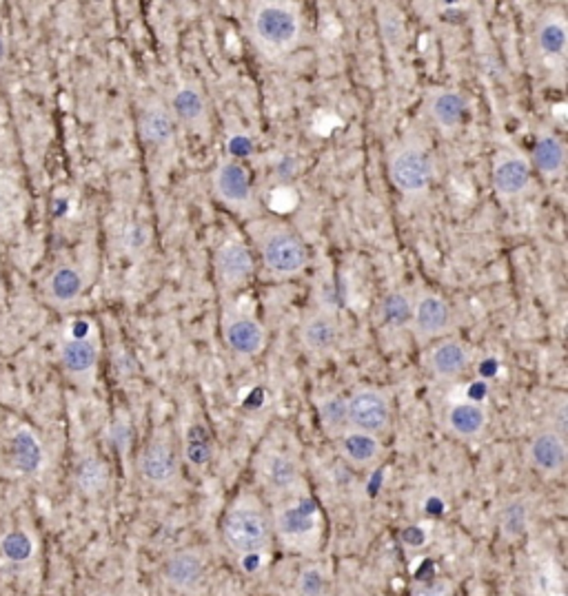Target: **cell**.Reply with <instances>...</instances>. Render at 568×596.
I'll return each instance as SVG.
<instances>
[{
  "instance_id": "17",
  "label": "cell",
  "mask_w": 568,
  "mask_h": 596,
  "mask_svg": "<svg viewBox=\"0 0 568 596\" xmlns=\"http://www.w3.org/2000/svg\"><path fill=\"white\" fill-rule=\"evenodd\" d=\"M537 52L544 55L546 63L564 65L568 49V25L566 18L557 12H549L542 16L535 29Z\"/></svg>"
},
{
  "instance_id": "31",
  "label": "cell",
  "mask_w": 568,
  "mask_h": 596,
  "mask_svg": "<svg viewBox=\"0 0 568 596\" xmlns=\"http://www.w3.org/2000/svg\"><path fill=\"white\" fill-rule=\"evenodd\" d=\"M107 479H109V470L100 459H85V462L78 466L76 483L85 494H89V497L103 492L105 486H107Z\"/></svg>"
},
{
  "instance_id": "6",
  "label": "cell",
  "mask_w": 568,
  "mask_h": 596,
  "mask_svg": "<svg viewBox=\"0 0 568 596\" xmlns=\"http://www.w3.org/2000/svg\"><path fill=\"white\" fill-rule=\"evenodd\" d=\"M453 324V313L449 302L435 293H424L414 300V313H411V328L417 342L426 343L437 337H444Z\"/></svg>"
},
{
  "instance_id": "19",
  "label": "cell",
  "mask_w": 568,
  "mask_h": 596,
  "mask_svg": "<svg viewBox=\"0 0 568 596\" xmlns=\"http://www.w3.org/2000/svg\"><path fill=\"white\" fill-rule=\"evenodd\" d=\"M489 423L484 406L475 402H457L446 412V428L457 439L482 437Z\"/></svg>"
},
{
  "instance_id": "18",
  "label": "cell",
  "mask_w": 568,
  "mask_h": 596,
  "mask_svg": "<svg viewBox=\"0 0 568 596\" xmlns=\"http://www.w3.org/2000/svg\"><path fill=\"white\" fill-rule=\"evenodd\" d=\"M338 451L344 462H349L354 468H369L375 466L384 454L380 437L369 432L346 428L338 434Z\"/></svg>"
},
{
  "instance_id": "23",
  "label": "cell",
  "mask_w": 568,
  "mask_h": 596,
  "mask_svg": "<svg viewBox=\"0 0 568 596\" xmlns=\"http://www.w3.org/2000/svg\"><path fill=\"white\" fill-rule=\"evenodd\" d=\"M60 360H63L65 371L74 380L85 382L94 375L95 362H98V348L94 346V342L85 340V337H74V340L63 343Z\"/></svg>"
},
{
  "instance_id": "32",
  "label": "cell",
  "mask_w": 568,
  "mask_h": 596,
  "mask_svg": "<svg viewBox=\"0 0 568 596\" xmlns=\"http://www.w3.org/2000/svg\"><path fill=\"white\" fill-rule=\"evenodd\" d=\"M184 457L191 466H207L211 459V442L209 432L204 431V426L195 423L191 426L187 434H184Z\"/></svg>"
},
{
  "instance_id": "10",
  "label": "cell",
  "mask_w": 568,
  "mask_h": 596,
  "mask_svg": "<svg viewBox=\"0 0 568 596\" xmlns=\"http://www.w3.org/2000/svg\"><path fill=\"white\" fill-rule=\"evenodd\" d=\"M533 166L526 155L502 154L493 164V189L500 198H517L531 186Z\"/></svg>"
},
{
  "instance_id": "35",
  "label": "cell",
  "mask_w": 568,
  "mask_h": 596,
  "mask_svg": "<svg viewBox=\"0 0 568 596\" xmlns=\"http://www.w3.org/2000/svg\"><path fill=\"white\" fill-rule=\"evenodd\" d=\"M411 596H453L451 581H431V583L415 585Z\"/></svg>"
},
{
  "instance_id": "15",
  "label": "cell",
  "mask_w": 568,
  "mask_h": 596,
  "mask_svg": "<svg viewBox=\"0 0 568 596\" xmlns=\"http://www.w3.org/2000/svg\"><path fill=\"white\" fill-rule=\"evenodd\" d=\"M214 191L224 204L243 209L251 204V180L246 169L235 160H224L214 174Z\"/></svg>"
},
{
  "instance_id": "7",
  "label": "cell",
  "mask_w": 568,
  "mask_h": 596,
  "mask_svg": "<svg viewBox=\"0 0 568 596\" xmlns=\"http://www.w3.org/2000/svg\"><path fill=\"white\" fill-rule=\"evenodd\" d=\"M164 583L169 585L174 592L191 594L200 590L207 577V563L200 550L183 548L171 552L163 565Z\"/></svg>"
},
{
  "instance_id": "11",
  "label": "cell",
  "mask_w": 568,
  "mask_h": 596,
  "mask_svg": "<svg viewBox=\"0 0 568 596\" xmlns=\"http://www.w3.org/2000/svg\"><path fill=\"white\" fill-rule=\"evenodd\" d=\"M215 275L223 289L235 291L249 282L251 273H254V257L243 242L229 240L215 251Z\"/></svg>"
},
{
  "instance_id": "22",
  "label": "cell",
  "mask_w": 568,
  "mask_h": 596,
  "mask_svg": "<svg viewBox=\"0 0 568 596\" xmlns=\"http://www.w3.org/2000/svg\"><path fill=\"white\" fill-rule=\"evenodd\" d=\"M466 98L460 91L453 89H442L435 91L429 100V114L431 120L442 131H455L462 124L466 115Z\"/></svg>"
},
{
  "instance_id": "27",
  "label": "cell",
  "mask_w": 568,
  "mask_h": 596,
  "mask_svg": "<svg viewBox=\"0 0 568 596\" xmlns=\"http://www.w3.org/2000/svg\"><path fill=\"white\" fill-rule=\"evenodd\" d=\"M85 289V277L76 266H58L49 277V295L58 304H72Z\"/></svg>"
},
{
  "instance_id": "25",
  "label": "cell",
  "mask_w": 568,
  "mask_h": 596,
  "mask_svg": "<svg viewBox=\"0 0 568 596\" xmlns=\"http://www.w3.org/2000/svg\"><path fill=\"white\" fill-rule=\"evenodd\" d=\"M544 178H562L566 169V144L557 135L544 134L533 146V164Z\"/></svg>"
},
{
  "instance_id": "16",
  "label": "cell",
  "mask_w": 568,
  "mask_h": 596,
  "mask_svg": "<svg viewBox=\"0 0 568 596\" xmlns=\"http://www.w3.org/2000/svg\"><path fill=\"white\" fill-rule=\"evenodd\" d=\"M340 337V324L335 320L334 313L318 311L311 313L309 317L300 326V342H303L304 351L309 355L323 357L326 353L334 351Z\"/></svg>"
},
{
  "instance_id": "2",
  "label": "cell",
  "mask_w": 568,
  "mask_h": 596,
  "mask_svg": "<svg viewBox=\"0 0 568 596\" xmlns=\"http://www.w3.org/2000/svg\"><path fill=\"white\" fill-rule=\"evenodd\" d=\"M274 522L254 497L240 499L227 510L223 522V537L231 552L251 557L269 548Z\"/></svg>"
},
{
  "instance_id": "34",
  "label": "cell",
  "mask_w": 568,
  "mask_h": 596,
  "mask_svg": "<svg viewBox=\"0 0 568 596\" xmlns=\"http://www.w3.org/2000/svg\"><path fill=\"white\" fill-rule=\"evenodd\" d=\"M32 550H34L32 539H29L25 532H12L3 539V552L9 561H16V563H20V561H27L32 557Z\"/></svg>"
},
{
  "instance_id": "14",
  "label": "cell",
  "mask_w": 568,
  "mask_h": 596,
  "mask_svg": "<svg viewBox=\"0 0 568 596\" xmlns=\"http://www.w3.org/2000/svg\"><path fill=\"white\" fill-rule=\"evenodd\" d=\"M469 363L471 351L469 346L460 340L437 342L429 351V357H426V366H429L431 375L440 382L457 380V377L469 368Z\"/></svg>"
},
{
  "instance_id": "20",
  "label": "cell",
  "mask_w": 568,
  "mask_h": 596,
  "mask_svg": "<svg viewBox=\"0 0 568 596\" xmlns=\"http://www.w3.org/2000/svg\"><path fill=\"white\" fill-rule=\"evenodd\" d=\"M171 115L187 127H203L207 123V100L194 84H180L171 94Z\"/></svg>"
},
{
  "instance_id": "9",
  "label": "cell",
  "mask_w": 568,
  "mask_h": 596,
  "mask_svg": "<svg viewBox=\"0 0 568 596\" xmlns=\"http://www.w3.org/2000/svg\"><path fill=\"white\" fill-rule=\"evenodd\" d=\"M526 457L531 466L544 477H560L568 462L566 437H562L553 428H544L529 442Z\"/></svg>"
},
{
  "instance_id": "24",
  "label": "cell",
  "mask_w": 568,
  "mask_h": 596,
  "mask_svg": "<svg viewBox=\"0 0 568 596\" xmlns=\"http://www.w3.org/2000/svg\"><path fill=\"white\" fill-rule=\"evenodd\" d=\"M275 528L283 539H303L315 530V510L311 502H295L275 512Z\"/></svg>"
},
{
  "instance_id": "33",
  "label": "cell",
  "mask_w": 568,
  "mask_h": 596,
  "mask_svg": "<svg viewBox=\"0 0 568 596\" xmlns=\"http://www.w3.org/2000/svg\"><path fill=\"white\" fill-rule=\"evenodd\" d=\"M329 592V579L320 565H304L298 577L300 596H326Z\"/></svg>"
},
{
  "instance_id": "36",
  "label": "cell",
  "mask_w": 568,
  "mask_h": 596,
  "mask_svg": "<svg viewBox=\"0 0 568 596\" xmlns=\"http://www.w3.org/2000/svg\"><path fill=\"white\" fill-rule=\"evenodd\" d=\"M100 596H112V594H100Z\"/></svg>"
},
{
  "instance_id": "4",
  "label": "cell",
  "mask_w": 568,
  "mask_h": 596,
  "mask_svg": "<svg viewBox=\"0 0 568 596\" xmlns=\"http://www.w3.org/2000/svg\"><path fill=\"white\" fill-rule=\"evenodd\" d=\"M389 178L400 194L415 198L433 182V160L422 146H404L391 158Z\"/></svg>"
},
{
  "instance_id": "30",
  "label": "cell",
  "mask_w": 568,
  "mask_h": 596,
  "mask_svg": "<svg viewBox=\"0 0 568 596\" xmlns=\"http://www.w3.org/2000/svg\"><path fill=\"white\" fill-rule=\"evenodd\" d=\"M414 313V297L406 291H391L380 304V317L389 328H402L411 322Z\"/></svg>"
},
{
  "instance_id": "29",
  "label": "cell",
  "mask_w": 568,
  "mask_h": 596,
  "mask_svg": "<svg viewBox=\"0 0 568 596\" xmlns=\"http://www.w3.org/2000/svg\"><path fill=\"white\" fill-rule=\"evenodd\" d=\"M318 415L324 432L331 437H338L349 428V415H346V397L331 392L318 402Z\"/></svg>"
},
{
  "instance_id": "28",
  "label": "cell",
  "mask_w": 568,
  "mask_h": 596,
  "mask_svg": "<svg viewBox=\"0 0 568 596\" xmlns=\"http://www.w3.org/2000/svg\"><path fill=\"white\" fill-rule=\"evenodd\" d=\"M12 452L14 463L20 472L32 474L43 466V446H40L38 437L27 428L18 431L12 439Z\"/></svg>"
},
{
  "instance_id": "26",
  "label": "cell",
  "mask_w": 568,
  "mask_h": 596,
  "mask_svg": "<svg viewBox=\"0 0 568 596\" xmlns=\"http://www.w3.org/2000/svg\"><path fill=\"white\" fill-rule=\"evenodd\" d=\"M531 525V503L524 497H513L500 510V532L506 541H515L526 534Z\"/></svg>"
},
{
  "instance_id": "12",
  "label": "cell",
  "mask_w": 568,
  "mask_h": 596,
  "mask_svg": "<svg viewBox=\"0 0 568 596\" xmlns=\"http://www.w3.org/2000/svg\"><path fill=\"white\" fill-rule=\"evenodd\" d=\"M223 337L229 351L244 360L260 355L266 343L264 326L251 315H229L223 324Z\"/></svg>"
},
{
  "instance_id": "13",
  "label": "cell",
  "mask_w": 568,
  "mask_h": 596,
  "mask_svg": "<svg viewBox=\"0 0 568 596\" xmlns=\"http://www.w3.org/2000/svg\"><path fill=\"white\" fill-rule=\"evenodd\" d=\"M298 459L289 452H269L260 463V482L274 494H291L303 479Z\"/></svg>"
},
{
  "instance_id": "3",
  "label": "cell",
  "mask_w": 568,
  "mask_h": 596,
  "mask_svg": "<svg viewBox=\"0 0 568 596\" xmlns=\"http://www.w3.org/2000/svg\"><path fill=\"white\" fill-rule=\"evenodd\" d=\"M264 269L275 277H295L309 264V251L300 237L283 229L269 231L260 242Z\"/></svg>"
},
{
  "instance_id": "1",
  "label": "cell",
  "mask_w": 568,
  "mask_h": 596,
  "mask_svg": "<svg viewBox=\"0 0 568 596\" xmlns=\"http://www.w3.org/2000/svg\"><path fill=\"white\" fill-rule=\"evenodd\" d=\"M303 34L298 7L291 3H258L251 9V36L258 49L269 58L289 54Z\"/></svg>"
},
{
  "instance_id": "21",
  "label": "cell",
  "mask_w": 568,
  "mask_h": 596,
  "mask_svg": "<svg viewBox=\"0 0 568 596\" xmlns=\"http://www.w3.org/2000/svg\"><path fill=\"white\" fill-rule=\"evenodd\" d=\"M140 134L149 144L167 149L175 140V120L167 107L160 103L147 104L140 118Z\"/></svg>"
},
{
  "instance_id": "8",
  "label": "cell",
  "mask_w": 568,
  "mask_h": 596,
  "mask_svg": "<svg viewBox=\"0 0 568 596\" xmlns=\"http://www.w3.org/2000/svg\"><path fill=\"white\" fill-rule=\"evenodd\" d=\"M138 472L152 488H169L178 477V457L164 437H155L138 459Z\"/></svg>"
},
{
  "instance_id": "5",
  "label": "cell",
  "mask_w": 568,
  "mask_h": 596,
  "mask_svg": "<svg viewBox=\"0 0 568 596\" xmlns=\"http://www.w3.org/2000/svg\"><path fill=\"white\" fill-rule=\"evenodd\" d=\"M346 415L349 428L380 437L391 426L389 397L374 386H362L346 399Z\"/></svg>"
}]
</instances>
